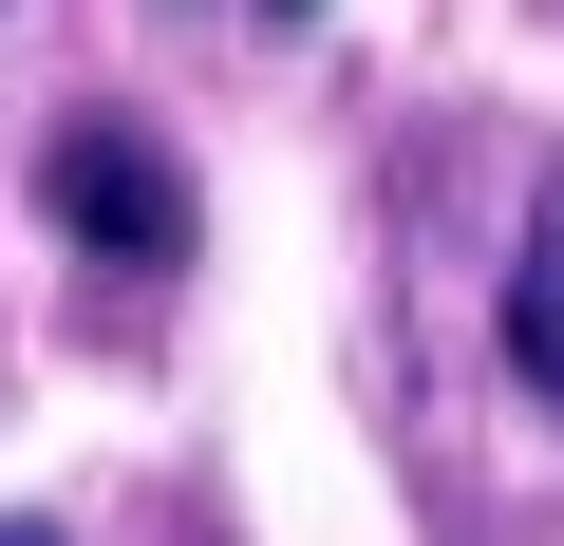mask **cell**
<instances>
[{
    "label": "cell",
    "instance_id": "6da1fadb",
    "mask_svg": "<svg viewBox=\"0 0 564 546\" xmlns=\"http://www.w3.org/2000/svg\"><path fill=\"white\" fill-rule=\"evenodd\" d=\"M39 207H57L95 264H188V189H170V151L113 132V114H76V132L39 151Z\"/></svg>",
    "mask_w": 564,
    "mask_h": 546
},
{
    "label": "cell",
    "instance_id": "7a4b0ae2",
    "mask_svg": "<svg viewBox=\"0 0 564 546\" xmlns=\"http://www.w3.org/2000/svg\"><path fill=\"white\" fill-rule=\"evenodd\" d=\"M508 358H527V396H564V170H545V207L508 245Z\"/></svg>",
    "mask_w": 564,
    "mask_h": 546
},
{
    "label": "cell",
    "instance_id": "3957f363",
    "mask_svg": "<svg viewBox=\"0 0 564 546\" xmlns=\"http://www.w3.org/2000/svg\"><path fill=\"white\" fill-rule=\"evenodd\" d=\"M0 546H57V527H0Z\"/></svg>",
    "mask_w": 564,
    "mask_h": 546
},
{
    "label": "cell",
    "instance_id": "277c9868",
    "mask_svg": "<svg viewBox=\"0 0 564 546\" xmlns=\"http://www.w3.org/2000/svg\"><path fill=\"white\" fill-rule=\"evenodd\" d=\"M263 20H302V0H263Z\"/></svg>",
    "mask_w": 564,
    "mask_h": 546
}]
</instances>
